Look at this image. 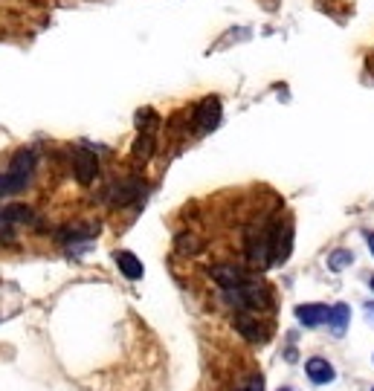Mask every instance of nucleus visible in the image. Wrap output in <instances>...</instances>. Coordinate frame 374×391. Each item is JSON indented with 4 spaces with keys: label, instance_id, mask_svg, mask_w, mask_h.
Listing matches in <instances>:
<instances>
[{
    "label": "nucleus",
    "instance_id": "12",
    "mask_svg": "<svg viewBox=\"0 0 374 391\" xmlns=\"http://www.w3.org/2000/svg\"><path fill=\"white\" fill-rule=\"evenodd\" d=\"M4 221H9V224H32L35 212L30 206H23V203H9V206H4Z\"/></svg>",
    "mask_w": 374,
    "mask_h": 391
},
{
    "label": "nucleus",
    "instance_id": "7",
    "mask_svg": "<svg viewBox=\"0 0 374 391\" xmlns=\"http://www.w3.org/2000/svg\"><path fill=\"white\" fill-rule=\"evenodd\" d=\"M305 374L311 377V383L316 385H325V383H331L337 374H334V365L328 359H322V357H311L305 362Z\"/></svg>",
    "mask_w": 374,
    "mask_h": 391
},
{
    "label": "nucleus",
    "instance_id": "17",
    "mask_svg": "<svg viewBox=\"0 0 374 391\" xmlns=\"http://www.w3.org/2000/svg\"><path fill=\"white\" fill-rule=\"evenodd\" d=\"M247 391H264V380L262 377H252L250 385H247Z\"/></svg>",
    "mask_w": 374,
    "mask_h": 391
},
{
    "label": "nucleus",
    "instance_id": "8",
    "mask_svg": "<svg viewBox=\"0 0 374 391\" xmlns=\"http://www.w3.org/2000/svg\"><path fill=\"white\" fill-rule=\"evenodd\" d=\"M116 264H120L122 276H125V278H131V281H139V278H143V273H146L143 261H139V258H136L134 252H128V250L116 252Z\"/></svg>",
    "mask_w": 374,
    "mask_h": 391
},
{
    "label": "nucleus",
    "instance_id": "9",
    "mask_svg": "<svg viewBox=\"0 0 374 391\" xmlns=\"http://www.w3.org/2000/svg\"><path fill=\"white\" fill-rule=\"evenodd\" d=\"M139 194H143V183L139 180H128V183H120L113 188V203H120V206H128L134 203Z\"/></svg>",
    "mask_w": 374,
    "mask_h": 391
},
{
    "label": "nucleus",
    "instance_id": "2",
    "mask_svg": "<svg viewBox=\"0 0 374 391\" xmlns=\"http://www.w3.org/2000/svg\"><path fill=\"white\" fill-rule=\"evenodd\" d=\"M32 171H35V154L30 148H20L12 162H9V171H6V177H4V186H0V191H6V194H15L20 188H27L30 177H32Z\"/></svg>",
    "mask_w": 374,
    "mask_h": 391
},
{
    "label": "nucleus",
    "instance_id": "3",
    "mask_svg": "<svg viewBox=\"0 0 374 391\" xmlns=\"http://www.w3.org/2000/svg\"><path fill=\"white\" fill-rule=\"evenodd\" d=\"M218 122H221V99H218V96H206V99L198 105V110H195V125L203 134H209V131L218 128Z\"/></svg>",
    "mask_w": 374,
    "mask_h": 391
},
{
    "label": "nucleus",
    "instance_id": "16",
    "mask_svg": "<svg viewBox=\"0 0 374 391\" xmlns=\"http://www.w3.org/2000/svg\"><path fill=\"white\" fill-rule=\"evenodd\" d=\"M157 125H160V119H157V113H154L151 108H146V110L136 113V128L143 131V134H151Z\"/></svg>",
    "mask_w": 374,
    "mask_h": 391
},
{
    "label": "nucleus",
    "instance_id": "21",
    "mask_svg": "<svg viewBox=\"0 0 374 391\" xmlns=\"http://www.w3.org/2000/svg\"><path fill=\"white\" fill-rule=\"evenodd\" d=\"M278 391H290V388H278Z\"/></svg>",
    "mask_w": 374,
    "mask_h": 391
},
{
    "label": "nucleus",
    "instance_id": "20",
    "mask_svg": "<svg viewBox=\"0 0 374 391\" xmlns=\"http://www.w3.org/2000/svg\"><path fill=\"white\" fill-rule=\"evenodd\" d=\"M371 290H374V276H371Z\"/></svg>",
    "mask_w": 374,
    "mask_h": 391
},
{
    "label": "nucleus",
    "instance_id": "19",
    "mask_svg": "<svg viewBox=\"0 0 374 391\" xmlns=\"http://www.w3.org/2000/svg\"><path fill=\"white\" fill-rule=\"evenodd\" d=\"M368 250H371V255H374V235H368Z\"/></svg>",
    "mask_w": 374,
    "mask_h": 391
},
{
    "label": "nucleus",
    "instance_id": "11",
    "mask_svg": "<svg viewBox=\"0 0 374 391\" xmlns=\"http://www.w3.org/2000/svg\"><path fill=\"white\" fill-rule=\"evenodd\" d=\"M348 322H352V310H348V305H334L331 316H328V325H331L334 336H342L348 331Z\"/></svg>",
    "mask_w": 374,
    "mask_h": 391
},
{
    "label": "nucleus",
    "instance_id": "15",
    "mask_svg": "<svg viewBox=\"0 0 374 391\" xmlns=\"http://www.w3.org/2000/svg\"><path fill=\"white\" fill-rule=\"evenodd\" d=\"M177 250L183 252V255H198L200 250H203V243L195 238V235H177Z\"/></svg>",
    "mask_w": 374,
    "mask_h": 391
},
{
    "label": "nucleus",
    "instance_id": "22",
    "mask_svg": "<svg viewBox=\"0 0 374 391\" xmlns=\"http://www.w3.org/2000/svg\"><path fill=\"white\" fill-rule=\"evenodd\" d=\"M371 391H374V388H371Z\"/></svg>",
    "mask_w": 374,
    "mask_h": 391
},
{
    "label": "nucleus",
    "instance_id": "5",
    "mask_svg": "<svg viewBox=\"0 0 374 391\" xmlns=\"http://www.w3.org/2000/svg\"><path fill=\"white\" fill-rule=\"evenodd\" d=\"M209 276H212V281L221 284L224 290H236V287L247 284V273L236 264H218V267L209 270Z\"/></svg>",
    "mask_w": 374,
    "mask_h": 391
},
{
    "label": "nucleus",
    "instance_id": "1",
    "mask_svg": "<svg viewBox=\"0 0 374 391\" xmlns=\"http://www.w3.org/2000/svg\"><path fill=\"white\" fill-rule=\"evenodd\" d=\"M226 302L232 307H238L241 313L250 310V313H259V310H267L273 305V296L264 284H255V281H247L236 290H226Z\"/></svg>",
    "mask_w": 374,
    "mask_h": 391
},
{
    "label": "nucleus",
    "instance_id": "18",
    "mask_svg": "<svg viewBox=\"0 0 374 391\" xmlns=\"http://www.w3.org/2000/svg\"><path fill=\"white\" fill-rule=\"evenodd\" d=\"M366 316H368V322H371V328H374V302L366 305Z\"/></svg>",
    "mask_w": 374,
    "mask_h": 391
},
{
    "label": "nucleus",
    "instance_id": "4",
    "mask_svg": "<svg viewBox=\"0 0 374 391\" xmlns=\"http://www.w3.org/2000/svg\"><path fill=\"white\" fill-rule=\"evenodd\" d=\"M73 171H76V180L82 186H90L93 180H96V171H99V160L93 151L87 148H79L76 157H73Z\"/></svg>",
    "mask_w": 374,
    "mask_h": 391
},
{
    "label": "nucleus",
    "instance_id": "6",
    "mask_svg": "<svg viewBox=\"0 0 374 391\" xmlns=\"http://www.w3.org/2000/svg\"><path fill=\"white\" fill-rule=\"evenodd\" d=\"M328 316H331L328 305H299L296 307V319L305 328H319L325 319H328Z\"/></svg>",
    "mask_w": 374,
    "mask_h": 391
},
{
    "label": "nucleus",
    "instance_id": "13",
    "mask_svg": "<svg viewBox=\"0 0 374 391\" xmlns=\"http://www.w3.org/2000/svg\"><path fill=\"white\" fill-rule=\"evenodd\" d=\"M154 154V136L151 134H139L134 142V160H148Z\"/></svg>",
    "mask_w": 374,
    "mask_h": 391
},
{
    "label": "nucleus",
    "instance_id": "14",
    "mask_svg": "<svg viewBox=\"0 0 374 391\" xmlns=\"http://www.w3.org/2000/svg\"><path fill=\"white\" fill-rule=\"evenodd\" d=\"M354 264V252L352 250H334L331 255H328V267L331 270H345V267H352Z\"/></svg>",
    "mask_w": 374,
    "mask_h": 391
},
{
    "label": "nucleus",
    "instance_id": "10",
    "mask_svg": "<svg viewBox=\"0 0 374 391\" xmlns=\"http://www.w3.org/2000/svg\"><path fill=\"white\" fill-rule=\"evenodd\" d=\"M236 328H238L250 342H264V339H267V333L259 328V322H255L252 316H247V313H238V316H236Z\"/></svg>",
    "mask_w": 374,
    "mask_h": 391
}]
</instances>
